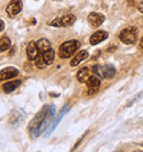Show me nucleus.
I'll use <instances>...</instances> for the list:
<instances>
[{
    "mask_svg": "<svg viewBox=\"0 0 143 152\" xmlns=\"http://www.w3.org/2000/svg\"><path fill=\"white\" fill-rule=\"evenodd\" d=\"M142 145H143V143H142Z\"/></svg>",
    "mask_w": 143,
    "mask_h": 152,
    "instance_id": "26",
    "label": "nucleus"
},
{
    "mask_svg": "<svg viewBox=\"0 0 143 152\" xmlns=\"http://www.w3.org/2000/svg\"><path fill=\"white\" fill-rule=\"evenodd\" d=\"M11 46V41L8 37H2L0 38V53L7 51L9 48Z\"/></svg>",
    "mask_w": 143,
    "mask_h": 152,
    "instance_id": "18",
    "label": "nucleus"
},
{
    "mask_svg": "<svg viewBox=\"0 0 143 152\" xmlns=\"http://www.w3.org/2000/svg\"><path fill=\"white\" fill-rule=\"evenodd\" d=\"M42 54V56H43V60L45 61V63L47 65H51L54 61V57H55V52H54V50L51 48V49L46 50L44 51Z\"/></svg>",
    "mask_w": 143,
    "mask_h": 152,
    "instance_id": "14",
    "label": "nucleus"
},
{
    "mask_svg": "<svg viewBox=\"0 0 143 152\" xmlns=\"http://www.w3.org/2000/svg\"><path fill=\"white\" fill-rule=\"evenodd\" d=\"M88 57V52L87 51H79L76 53V55L73 57V60L71 61V66L75 67L77 65H79L83 61H85Z\"/></svg>",
    "mask_w": 143,
    "mask_h": 152,
    "instance_id": "11",
    "label": "nucleus"
},
{
    "mask_svg": "<svg viewBox=\"0 0 143 152\" xmlns=\"http://www.w3.org/2000/svg\"><path fill=\"white\" fill-rule=\"evenodd\" d=\"M133 2H134V0H130V2H128V4H130V6H132V4H133Z\"/></svg>",
    "mask_w": 143,
    "mask_h": 152,
    "instance_id": "24",
    "label": "nucleus"
},
{
    "mask_svg": "<svg viewBox=\"0 0 143 152\" xmlns=\"http://www.w3.org/2000/svg\"><path fill=\"white\" fill-rule=\"evenodd\" d=\"M107 38H108V33L106 31H97V32H95L94 34L90 37L89 42H90L91 45H96L98 43L105 41Z\"/></svg>",
    "mask_w": 143,
    "mask_h": 152,
    "instance_id": "10",
    "label": "nucleus"
},
{
    "mask_svg": "<svg viewBox=\"0 0 143 152\" xmlns=\"http://www.w3.org/2000/svg\"><path fill=\"white\" fill-rule=\"evenodd\" d=\"M68 110V106H66V107H64V108H63V109H62V110H61V113H60V115H58V117L56 118V119H55V120H54V124H53L52 125V127H51V128H50L49 129V132L46 133V136H49L50 133L52 132L53 130L55 129V127H56L57 125H58V122L61 121V119H62V118H63V116H64L65 115V113H66V111Z\"/></svg>",
    "mask_w": 143,
    "mask_h": 152,
    "instance_id": "16",
    "label": "nucleus"
},
{
    "mask_svg": "<svg viewBox=\"0 0 143 152\" xmlns=\"http://www.w3.org/2000/svg\"><path fill=\"white\" fill-rule=\"evenodd\" d=\"M54 113H55V107L45 105L32 119V121L29 125V131H30V136L33 139L38 138L42 132V130L49 125V121L53 118Z\"/></svg>",
    "mask_w": 143,
    "mask_h": 152,
    "instance_id": "1",
    "label": "nucleus"
},
{
    "mask_svg": "<svg viewBox=\"0 0 143 152\" xmlns=\"http://www.w3.org/2000/svg\"><path fill=\"white\" fill-rule=\"evenodd\" d=\"M19 74V71L15 67H7L0 71V82L1 80H8L17 77Z\"/></svg>",
    "mask_w": 143,
    "mask_h": 152,
    "instance_id": "9",
    "label": "nucleus"
},
{
    "mask_svg": "<svg viewBox=\"0 0 143 152\" xmlns=\"http://www.w3.org/2000/svg\"><path fill=\"white\" fill-rule=\"evenodd\" d=\"M120 41L124 44H133L138 40V29L136 27H128L123 29L119 34Z\"/></svg>",
    "mask_w": 143,
    "mask_h": 152,
    "instance_id": "3",
    "label": "nucleus"
},
{
    "mask_svg": "<svg viewBox=\"0 0 143 152\" xmlns=\"http://www.w3.org/2000/svg\"><path fill=\"white\" fill-rule=\"evenodd\" d=\"M93 72L99 78H102V66H100V65H95L94 67H93Z\"/></svg>",
    "mask_w": 143,
    "mask_h": 152,
    "instance_id": "20",
    "label": "nucleus"
},
{
    "mask_svg": "<svg viewBox=\"0 0 143 152\" xmlns=\"http://www.w3.org/2000/svg\"><path fill=\"white\" fill-rule=\"evenodd\" d=\"M40 54V50L38 48V44L36 42L31 41L28 46H26V56L30 61H35V58L39 56Z\"/></svg>",
    "mask_w": 143,
    "mask_h": 152,
    "instance_id": "8",
    "label": "nucleus"
},
{
    "mask_svg": "<svg viewBox=\"0 0 143 152\" xmlns=\"http://www.w3.org/2000/svg\"><path fill=\"white\" fill-rule=\"evenodd\" d=\"M115 75H116V69L113 67L112 65H105V66H102V78L111 80Z\"/></svg>",
    "mask_w": 143,
    "mask_h": 152,
    "instance_id": "13",
    "label": "nucleus"
},
{
    "mask_svg": "<svg viewBox=\"0 0 143 152\" xmlns=\"http://www.w3.org/2000/svg\"><path fill=\"white\" fill-rule=\"evenodd\" d=\"M80 43L76 40H71V41L64 42L58 49V55L61 58H69L73 56L75 52L79 49Z\"/></svg>",
    "mask_w": 143,
    "mask_h": 152,
    "instance_id": "2",
    "label": "nucleus"
},
{
    "mask_svg": "<svg viewBox=\"0 0 143 152\" xmlns=\"http://www.w3.org/2000/svg\"><path fill=\"white\" fill-rule=\"evenodd\" d=\"M105 15L101 13H97V12H91L88 15V23L90 24L93 28H98L99 26H101L104 21H105Z\"/></svg>",
    "mask_w": 143,
    "mask_h": 152,
    "instance_id": "7",
    "label": "nucleus"
},
{
    "mask_svg": "<svg viewBox=\"0 0 143 152\" xmlns=\"http://www.w3.org/2000/svg\"><path fill=\"white\" fill-rule=\"evenodd\" d=\"M140 48L143 50V38L141 39V41H140Z\"/></svg>",
    "mask_w": 143,
    "mask_h": 152,
    "instance_id": "23",
    "label": "nucleus"
},
{
    "mask_svg": "<svg viewBox=\"0 0 143 152\" xmlns=\"http://www.w3.org/2000/svg\"><path fill=\"white\" fill-rule=\"evenodd\" d=\"M54 1H58V0H54Z\"/></svg>",
    "mask_w": 143,
    "mask_h": 152,
    "instance_id": "25",
    "label": "nucleus"
},
{
    "mask_svg": "<svg viewBox=\"0 0 143 152\" xmlns=\"http://www.w3.org/2000/svg\"><path fill=\"white\" fill-rule=\"evenodd\" d=\"M4 30V22L1 19H0V33H1V32H2Z\"/></svg>",
    "mask_w": 143,
    "mask_h": 152,
    "instance_id": "22",
    "label": "nucleus"
},
{
    "mask_svg": "<svg viewBox=\"0 0 143 152\" xmlns=\"http://www.w3.org/2000/svg\"><path fill=\"white\" fill-rule=\"evenodd\" d=\"M23 7V4L21 0H11L9 4H8L7 8H6V11H7L9 17H15L18 13L21 12Z\"/></svg>",
    "mask_w": 143,
    "mask_h": 152,
    "instance_id": "5",
    "label": "nucleus"
},
{
    "mask_svg": "<svg viewBox=\"0 0 143 152\" xmlns=\"http://www.w3.org/2000/svg\"><path fill=\"white\" fill-rule=\"evenodd\" d=\"M36 44H38V48H39V50H40V53H43L44 51L51 49V43H50V41H47L46 39L39 40V41L36 42Z\"/></svg>",
    "mask_w": 143,
    "mask_h": 152,
    "instance_id": "17",
    "label": "nucleus"
},
{
    "mask_svg": "<svg viewBox=\"0 0 143 152\" xmlns=\"http://www.w3.org/2000/svg\"><path fill=\"white\" fill-rule=\"evenodd\" d=\"M20 84H21V80H12V82H8V83L4 84L2 86V89H4V93H11L15 89H17V87H19Z\"/></svg>",
    "mask_w": 143,
    "mask_h": 152,
    "instance_id": "15",
    "label": "nucleus"
},
{
    "mask_svg": "<svg viewBox=\"0 0 143 152\" xmlns=\"http://www.w3.org/2000/svg\"><path fill=\"white\" fill-rule=\"evenodd\" d=\"M35 65H36V67H38V69H45L46 66H47V64L45 63V61L43 60V56H42L41 53L39 54V56L35 58Z\"/></svg>",
    "mask_w": 143,
    "mask_h": 152,
    "instance_id": "19",
    "label": "nucleus"
},
{
    "mask_svg": "<svg viewBox=\"0 0 143 152\" xmlns=\"http://www.w3.org/2000/svg\"><path fill=\"white\" fill-rule=\"evenodd\" d=\"M76 21V17L74 15H65L63 17H58L50 22V26L56 28L62 27H71Z\"/></svg>",
    "mask_w": 143,
    "mask_h": 152,
    "instance_id": "4",
    "label": "nucleus"
},
{
    "mask_svg": "<svg viewBox=\"0 0 143 152\" xmlns=\"http://www.w3.org/2000/svg\"><path fill=\"white\" fill-rule=\"evenodd\" d=\"M138 9H139V11L141 12V13H143V0L138 4Z\"/></svg>",
    "mask_w": 143,
    "mask_h": 152,
    "instance_id": "21",
    "label": "nucleus"
},
{
    "mask_svg": "<svg viewBox=\"0 0 143 152\" xmlns=\"http://www.w3.org/2000/svg\"><path fill=\"white\" fill-rule=\"evenodd\" d=\"M87 94L94 95L98 91L100 87V78L96 75H91V77L87 80Z\"/></svg>",
    "mask_w": 143,
    "mask_h": 152,
    "instance_id": "6",
    "label": "nucleus"
},
{
    "mask_svg": "<svg viewBox=\"0 0 143 152\" xmlns=\"http://www.w3.org/2000/svg\"><path fill=\"white\" fill-rule=\"evenodd\" d=\"M91 77V72L88 67H83L80 69L77 73V80L79 83H87V80Z\"/></svg>",
    "mask_w": 143,
    "mask_h": 152,
    "instance_id": "12",
    "label": "nucleus"
}]
</instances>
